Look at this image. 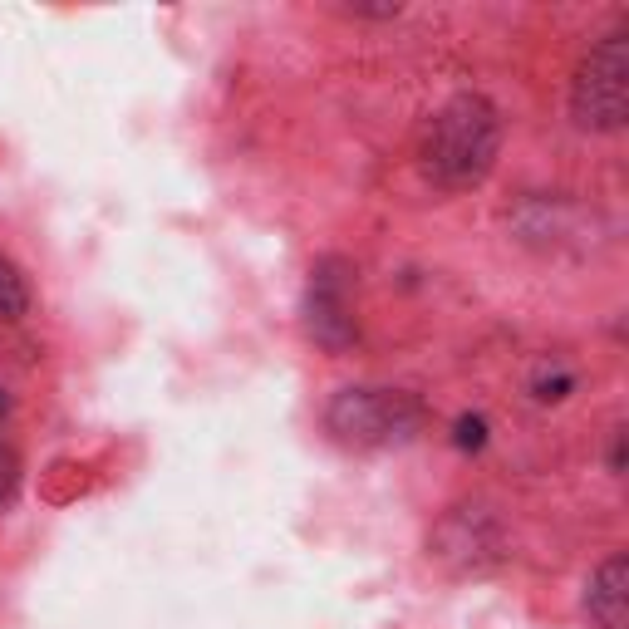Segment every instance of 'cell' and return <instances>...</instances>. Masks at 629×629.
Segmentation results:
<instances>
[{
  "mask_svg": "<svg viewBox=\"0 0 629 629\" xmlns=\"http://www.w3.org/2000/svg\"><path fill=\"white\" fill-rule=\"evenodd\" d=\"M497 148H502V118H497V109L482 94H458L453 104H443L438 114L428 118L418 158H423V172L438 187L458 192V187H472V182H482L492 172Z\"/></svg>",
  "mask_w": 629,
  "mask_h": 629,
  "instance_id": "cell-1",
  "label": "cell"
},
{
  "mask_svg": "<svg viewBox=\"0 0 629 629\" xmlns=\"http://www.w3.org/2000/svg\"><path fill=\"white\" fill-rule=\"evenodd\" d=\"M566 394H571V379H566V374H561V379H541V384H536V399H541V403H556V399H566Z\"/></svg>",
  "mask_w": 629,
  "mask_h": 629,
  "instance_id": "cell-11",
  "label": "cell"
},
{
  "mask_svg": "<svg viewBox=\"0 0 629 629\" xmlns=\"http://www.w3.org/2000/svg\"><path fill=\"white\" fill-rule=\"evenodd\" d=\"M5 413H10V399H5V394H0V418H5Z\"/></svg>",
  "mask_w": 629,
  "mask_h": 629,
  "instance_id": "cell-12",
  "label": "cell"
},
{
  "mask_svg": "<svg viewBox=\"0 0 629 629\" xmlns=\"http://www.w3.org/2000/svg\"><path fill=\"white\" fill-rule=\"evenodd\" d=\"M15 487H20V458L0 443V507L15 497Z\"/></svg>",
  "mask_w": 629,
  "mask_h": 629,
  "instance_id": "cell-9",
  "label": "cell"
},
{
  "mask_svg": "<svg viewBox=\"0 0 629 629\" xmlns=\"http://www.w3.org/2000/svg\"><path fill=\"white\" fill-rule=\"evenodd\" d=\"M325 423L344 448H394L418 433L423 403L394 389H344L335 394Z\"/></svg>",
  "mask_w": 629,
  "mask_h": 629,
  "instance_id": "cell-2",
  "label": "cell"
},
{
  "mask_svg": "<svg viewBox=\"0 0 629 629\" xmlns=\"http://www.w3.org/2000/svg\"><path fill=\"white\" fill-rule=\"evenodd\" d=\"M571 109L580 128L615 133L629 118V40H605L575 69Z\"/></svg>",
  "mask_w": 629,
  "mask_h": 629,
  "instance_id": "cell-3",
  "label": "cell"
},
{
  "mask_svg": "<svg viewBox=\"0 0 629 629\" xmlns=\"http://www.w3.org/2000/svg\"><path fill=\"white\" fill-rule=\"evenodd\" d=\"M453 438H458L462 453H477V448L487 443V423H482L477 413H467V418H458V433H453Z\"/></svg>",
  "mask_w": 629,
  "mask_h": 629,
  "instance_id": "cell-8",
  "label": "cell"
},
{
  "mask_svg": "<svg viewBox=\"0 0 629 629\" xmlns=\"http://www.w3.org/2000/svg\"><path fill=\"white\" fill-rule=\"evenodd\" d=\"M344 10H349V15H374V20H389V15H399L403 5H399V0H384V5H374V0H344Z\"/></svg>",
  "mask_w": 629,
  "mask_h": 629,
  "instance_id": "cell-10",
  "label": "cell"
},
{
  "mask_svg": "<svg viewBox=\"0 0 629 629\" xmlns=\"http://www.w3.org/2000/svg\"><path fill=\"white\" fill-rule=\"evenodd\" d=\"M25 305H30V295H25L20 271L0 256V320H20V315H25Z\"/></svg>",
  "mask_w": 629,
  "mask_h": 629,
  "instance_id": "cell-7",
  "label": "cell"
},
{
  "mask_svg": "<svg viewBox=\"0 0 629 629\" xmlns=\"http://www.w3.org/2000/svg\"><path fill=\"white\" fill-rule=\"evenodd\" d=\"M438 561H448V566L462 575L492 571V566L502 561V536H497V526L482 512L462 507V512H453L438 526Z\"/></svg>",
  "mask_w": 629,
  "mask_h": 629,
  "instance_id": "cell-4",
  "label": "cell"
},
{
  "mask_svg": "<svg viewBox=\"0 0 629 629\" xmlns=\"http://www.w3.org/2000/svg\"><path fill=\"white\" fill-rule=\"evenodd\" d=\"M585 605L605 629H629V556H610L595 571Z\"/></svg>",
  "mask_w": 629,
  "mask_h": 629,
  "instance_id": "cell-6",
  "label": "cell"
},
{
  "mask_svg": "<svg viewBox=\"0 0 629 629\" xmlns=\"http://www.w3.org/2000/svg\"><path fill=\"white\" fill-rule=\"evenodd\" d=\"M349 266L344 261H325L315 271L310 286V335L325 344L330 354H340L354 344V315H349Z\"/></svg>",
  "mask_w": 629,
  "mask_h": 629,
  "instance_id": "cell-5",
  "label": "cell"
}]
</instances>
